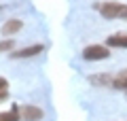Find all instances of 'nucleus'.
<instances>
[{
    "label": "nucleus",
    "mask_w": 127,
    "mask_h": 121,
    "mask_svg": "<svg viewBox=\"0 0 127 121\" xmlns=\"http://www.w3.org/2000/svg\"><path fill=\"white\" fill-rule=\"evenodd\" d=\"M23 28V21L21 19H9V21H4L2 23V28H0V32H2V36H13V34H17L19 30Z\"/></svg>",
    "instance_id": "5"
},
{
    "label": "nucleus",
    "mask_w": 127,
    "mask_h": 121,
    "mask_svg": "<svg viewBox=\"0 0 127 121\" xmlns=\"http://www.w3.org/2000/svg\"><path fill=\"white\" fill-rule=\"evenodd\" d=\"M0 121H19V106H13L11 111L0 113Z\"/></svg>",
    "instance_id": "9"
},
{
    "label": "nucleus",
    "mask_w": 127,
    "mask_h": 121,
    "mask_svg": "<svg viewBox=\"0 0 127 121\" xmlns=\"http://www.w3.org/2000/svg\"><path fill=\"white\" fill-rule=\"evenodd\" d=\"M6 89H9V83H6V79L0 76V100L6 98Z\"/></svg>",
    "instance_id": "11"
},
{
    "label": "nucleus",
    "mask_w": 127,
    "mask_h": 121,
    "mask_svg": "<svg viewBox=\"0 0 127 121\" xmlns=\"http://www.w3.org/2000/svg\"><path fill=\"white\" fill-rule=\"evenodd\" d=\"M97 11L106 19H127V4H123V2H110V0L100 2Z\"/></svg>",
    "instance_id": "1"
},
{
    "label": "nucleus",
    "mask_w": 127,
    "mask_h": 121,
    "mask_svg": "<svg viewBox=\"0 0 127 121\" xmlns=\"http://www.w3.org/2000/svg\"><path fill=\"white\" fill-rule=\"evenodd\" d=\"M108 47H127V34H112L108 36Z\"/></svg>",
    "instance_id": "7"
},
{
    "label": "nucleus",
    "mask_w": 127,
    "mask_h": 121,
    "mask_svg": "<svg viewBox=\"0 0 127 121\" xmlns=\"http://www.w3.org/2000/svg\"><path fill=\"white\" fill-rule=\"evenodd\" d=\"M42 51H45L42 45H32V47H23V49H19V51H13L11 58L13 60H26V58H34V55L42 53Z\"/></svg>",
    "instance_id": "4"
},
{
    "label": "nucleus",
    "mask_w": 127,
    "mask_h": 121,
    "mask_svg": "<svg viewBox=\"0 0 127 121\" xmlns=\"http://www.w3.org/2000/svg\"><path fill=\"white\" fill-rule=\"evenodd\" d=\"M110 55V49L104 45H89L83 49V60L87 62H100V60H106Z\"/></svg>",
    "instance_id": "3"
},
{
    "label": "nucleus",
    "mask_w": 127,
    "mask_h": 121,
    "mask_svg": "<svg viewBox=\"0 0 127 121\" xmlns=\"http://www.w3.org/2000/svg\"><path fill=\"white\" fill-rule=\"evenodd\" d=\"M13 47H15V40L13 38L0 40V53H9V51H13Z\"/></svg>",
    "instance_id": "10"
},
{
    "label": "nucleus",
    "mask_w": 127,
    "mask_h": 121,
    "mask_svg": "<svg viewBox=\"0 0 127 121\" xmlns=\"http://www.w3.org/2000/svg\"><path fill=\"white\" fill-rule=\"evenodd\" d=\"M89 81L93 83V85H97V87H110L112 81H114V76L112 74H91Z\"/></svg>",
    "instance_id": "6"
},
{
    "label": "nucleus",
    "mask_w": 127,
    "mask_h": 121,
    "mask_svg": "<svg viewBox=\"0 0 127 121\" xmlns=\"http://www.w3.org/2000/svg\"><path fill=\"white\" fill-rule=\"evenodd\" d=\"M45 113L36 104H21L19 106V121H42Z\"/></svg>",
    "instance_id": "2"
},
{
    "label": "nucleus",
    "mask_w": 127,
    "mask_h": 121,
    "mask_svg": "<svg viewBox=\"0 0 127 121\" xmlns=\"http://www.w3.org/2000/svg\"><path fill=\"white\" fill-rule=\"evenodd\" d=\"M112 87H117V89H127V70H121L119 74H114Z\"/></svg>",
    "instance_id": "8"
}]
</instances>
